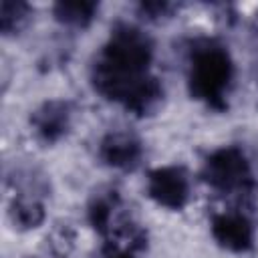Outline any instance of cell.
Returning a JSON list of instances; mask_svg holds the SVG:
<instances>
[{"mask_svg":"<svg viewBox=\"0 0 258 258\" xmlns=\"http://www.w3.org/2000/svg\"><path fill=\"white\" fill-rule=\"evenodd\" d=\"M234 79V64L226 48L216 42H200L189 54L191 93L212 107H222Z\"/></svg>","mask_w":258,"mask_h":258,"instance_id":"6da1fadb","label":"cell"},{"mask_svg":"<svg viewBox=\"0 0 258 258\" xmlns=\"http://www.w3.org/2000/svg\"><path fill=\"white\" fill-rule=\"evenodd\" d=\"M206 181L222 194H246L252 187L250 161L238 147H222L214 151L204 169Z\"/></svg>","mask_w":258,"mask_h":258,"instance_id":"7a4b0ae2","label":"cell"},{"mask_svg":"<svg viewBox=\"0 0 258 258\" xmlns=\"http://www.w3.org/2000/svg\"><path fill=\"white\" fill-rule=\"evenodd\" d=\"M147 196L165 210H181L189 200V177L177 165L155 167L147 175Z\"/></svg>","mask_w":258,"mask_h":258,"instance_id":"3957f363","label":"cell"},{"mask_svg":"<svg viewBox=\"0 0 258 258\" xmlns=\"http://www.w3.org/2000/svg\"><path fill=\"white\" fill-rule=\"evenodd\" d=\"M214 240L228 252H246L254 242V228L240 212H222L212 222Z\"/></svg>","mask_w":258,"mask_h":258,"instance_id":"277c9868","label":"cell"},{"mask_svg":"<svg viewBox=\"0 0 258 258\" xmlns=\"http://www.w3.org/2000/svg\"><path fill=\"white\" fill-rule=\"evenodd\" d=\"M71 105L60 99H52L42 103L30 117L32 131L44 143H56L62 139L71 127Z\"/></svg>","mask_w":258,"mask_h":258,"instance_id":"5b68a950","label":"cell"},{"mask_svg":"<svg viewBox=\"0 0 258 258\" xmlns=\"http://www.w3.org/2000/svg\"><path fill=\"white\" fill-rule=\"evenodd\" d=\"M141 141L129 131H111L99 145L103 163L113 169H131L141 159Z\"/></svg>","mask_w":258,"mask_h":258,"instance_id":"8992f818","label":"cell"},{"mask_svg":"<svg viewBox=\"0 0 258 258\" xmlns=\"http://www.w3.org/2000/svg\"><path fill=\"white\" fill-rule=\"evenodd\" d=\"M99 12L97 4L89 2H67L54 8V18L69 28H87Z\"/></svg>","mask_w":258,"mask_h":258,"instance_id":"52a82bcc","label":"cell"},{"mask_svg":"<svg viewBox=\"0 0 258 258\" xmlns=\"http://www.w3.org/2000/svg\"><path fill=\"white\" fill-rule=\"evenodd\" d=\"M12 218L14 224L22 230L36 228L44 222V206L30 196H20L12 204Z\"/></svg>","mask_w":258,"mask_h":258,"instance_id":"ba28073f","label":"cell"},{"mask_svg":"<svg viewBox=\"0 0 258 258\" xmlns=\"http://www.w3.org/2000/svg\"><path fill=\"white\" fill-rule=\"evenodd\" d=\"M46 240H48V242H46L48 250H50L54 256L64 258V256H69V254L73 252L75 242H77V236H75V230H73L69 224H58V226H54V228L48 232Z\"/></svg>","mask_w":258,"mask_h":258,"instance_id":"9c48e42d","label":"cell"},{"mask_svg":"<svg viewBox=\"0 0 258 258\" xmlns=\"http://www.w3.org/2000/svg\"><path fill=\"white\" fill-rule=\"evenodd\" d=\"M107 258H135L133 252H127V250H119V248H111Z\"/></svg>","mask_w":258,"mask_h":258,"instance_id":"30bf717a","label":"cell"}]
</instances>
